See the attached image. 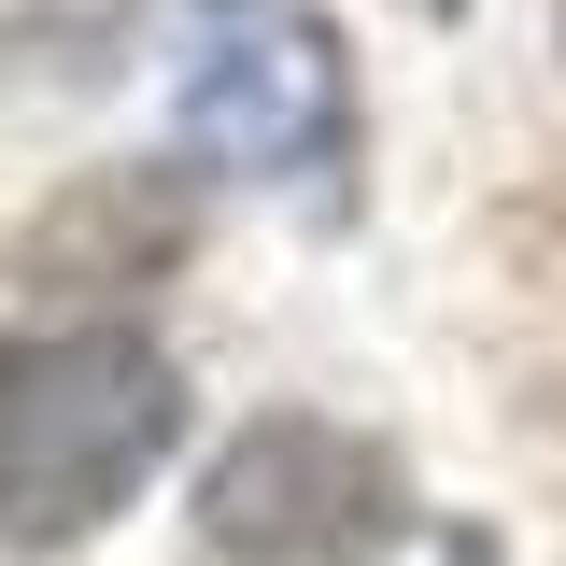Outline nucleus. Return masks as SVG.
Returning <instances> with one entry per match:
<instances>
[{
	"instance_id": "nucleus-1",
	"label": "nucleus",
	"mask_w": 566,
	"mask_h": 566,
	"mask_svg": "<svg viewBox=\"0 0 566 566\" xmlns=\"http://www.w3.org/2000/svg\"><path fill=\"white\" fill-rule=\"evenodd\" d=\"M170 368L128 326H57V340H0V553H71L85 524H114L142 468L170 453Z\"/></svg>"
},
{
	"instance_id": "nucleus-2",
	"label": "nucleus",
	"mask_w": 566,
	"mask_h": 566,
	"mask_svg": "<svg viewBox=\"0 0 566 566\" xmlns=\"http://www.w3.org/2000/svg\"><path fill=\"white\" fill-rule=\"evenodd\" d=\"M170 29H185V142L212 170H255V185L340 170L354 99L312 0H170Z\"/></svg>"
},
{
	"instance_id": "nucleus-3",
	"label": "nucleus",
	"mask_w": 566,
	"mask_h": 566,
	"mask_svg": "<svg viewBox=\"0 0 566 566\" xmlns=\"http://www.w3.org/2000/svg\"><path fill=\"white\" fill-rule=\"evenodd\" d=\"M199 510H212L227 553H326L354 524H382V468H368L354 439H326V424H255V439L212 468Z\"/></svg>"
}]
</instances>
